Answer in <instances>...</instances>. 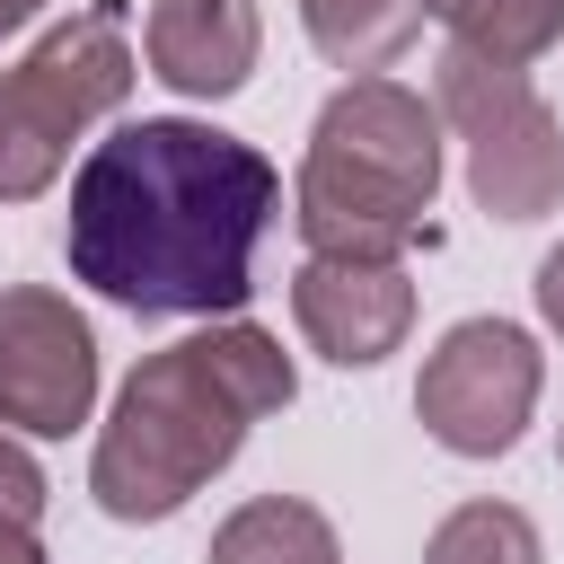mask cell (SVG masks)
Masks as SVG:
<instances>
[{
  "instance_id": "ba28073f",
  "label": "cell",
  "mask_w": 564,
  "mask_h": 564,
  "mask_svg": "<svg viewBox=\"0 0 564 564\" xmlns=\"http://www.w3.org/2000/svg\"><path fill=\"white\" fill-rule=\"evenodd\" d=\"M291 317L335 370H370L414 326V273L405 256H308L291 273Z\"/></svg>"
},
{
  "instance_id": "5bb4252c",
  "label": "cell",
  "mask_w": 564,
  "mask_h": 564,
  "mask_svg": "<svg viewBox=\"0 0 564 564\" xmlns=\"http://www.w3.org/2000/svg\"><path fill=\"white\" fill-rule=\"evenodd\" d=\"M44 494H53V485H44V467L0 432V520H35V511H44Z\"/></svg>"
},
{
  "instance_id": "9c48e42d",
  "label": "cell",
  "mask_w": 564,
  "mask_h": 564,
  "mask_svg": "<svg viewBox=\"0 0 564 564\" xmlns=\"http://www.w3.org/2000/svg\"><path fill=\"white\" fill-rule=\"evenodd\" d=\"M141 53H150V79H167L176 97H238L256 79L264 18L256 0H150Z\"/></svg>"
},
{
  "instance_id": "30bf717a",
  "label": "cell",
  "mask_w": 564,
  "mask_h": 564,
  "mask_svg": "<svg viewBox=\"0 0 564 564\" xmlns=\"http://www.w3.org/2000/svg\"><path fill=\"white\" fill-rule=\"evenodd\" d=\"M203 564H344L335 546V520L300 494H256L238 502L220 529H212V555Z\"/></svg>"
},
{
  "instance_id": "7a4b0ae2",
  "label": "cell",
  "mask_w": 564,
  "mask_h": 564,
  "mask_svg": "<svg viewBox=\"0 0 564 564\" xmlns=\"http://www.w3.org/2000/svg\"><path fill=\"white\" fill-rule=\"evenodd\" d=\"M291 388H300L291 352L264 326H247V317L203 326V335L150 352L123 379V397H115V414L97 432V458H88L97 511L106 520H167V511H185L247 449V432L291 405Z\"/></svg>"
},
{
  "instance_id": "5b68a950",
  "label": "cell",
  "mask_w": 564,
  "mask_h": 564,
  "mask_svg": "<svg viewBox=\"0 0 564 564\" xmlns=\"http://www.w3.org/2000/svg\"><path fill=\"white\" fill-rule=\"evenodd\" d=\"M432 106L467 150V194L494 220H546L564 203V123L529 88V70L485 62V53H441L432 62Z\"/></svg>"
},
{
  "instance_id": "4fadbf2b",
  "label": "cell",
  "mask_w": 564,
  "mask_h": 564,
  "mask_svg": "<svg viewBox=\"0 0 564 564\" xmlns=\"http://www.w3.org/2000/svg\"><path fill=\"white\" fill-rule=\"evenodd\" d=\"M423 564H546L538 546V520L520 502H458L432 538H423Z\"/></svg>"
},
{
  "instance_id": "9a60e30c",
  "label": "cell",
  "mask_w": 564,
  "mask_h": 564,
  "mask_svg": "<svg viewBox=\"0 0 564 564\" xmlns=\"http://www.w3.org/2000/svg\"><path fill=\"white\" fill-rule=\"evenodd\" d=\"M538 317L564 335V247H546V264H538Z\"/></svg>"
},
{
  "instance_id": "e0dca14e",
  "label": "cell",
  "mask_w": 564,
  "mask_h": 564,
  "mask_svg": "<svg viewBox=\"0 0 564 564\" xmlns=\"http://www.w3.org/2000/svg\"><path fill=\"white\" fill-rule=\"evenodd\" d=\"M35 9H44V0H0V35H18V26L35 18Z\"/></svg>"
},
{
  "instance_id": "277c9868",
  "label": "cell",
  "mask_w": 564,
  "mask_h": 564,
  "mask_svg": "<svg viewBox=\"0 0 564 564\" xmlns=\"http://www.w3.org/2000/svg\"><path fill=\"white\" fill-rule=\"evenodd\" d=\"M123 97H132V18L123 0H88L26 62L0 70V203H35L70 167V141Z\"/></svg>"
},
{
  "instance_id": "7c38bea8",
  "label": "cell",
  "mask_w": 564,
  "mask_h": 564,
  "mask_svg": "<svg viewBox=\"0 0 564 564\" xmlns=\"http://www.w3.org/2000/svg\"><path fill=\"white\" fill-rule=\"evenodd\" d=\"M458 53H485V62H511L529 70L555 35H564V0H423Z\"/></svg>"
},
{
  "instance_id": "2e32d148",
  "label": "cell",
  "mask_w": 564,
  "mask_h": 564,
  "mask_svg": "<svg viewBox=\"0 0 564 564\" xmlns=\"http://www.w3.org/2000/svg\"><path fill=\"white\" fill-rule=\"evenodd\" d=\"M0 564H44V546H35V520H0Z\"/></svg>"
},
{
  "instance_id": "52a82bcc",
  "label": "cell",
  "mask_w": 564,
  "mask_h": 564,
  "mask_svg": "<svg viewBox=\"0 0 564 564\" xmlns=\"http://www.w3.org/2000/svg\"><path fill=\"white\" fill-rule=\"evenodd\" d=\"M97 405V335L88 317L44 291V282H9L0 291V423L62 441L79 432Z\"/></svg>"
},
{
  "instance_id": "8992f818",
  "label": "cell",
  "mask_w": 564,
  "mask_h": 564,
  "mask_svg": "<svg viewBox=\"0 0 564 564\" xmlns=\"http://www.w3.org/2000/svg\"><path fill=\"white\" fill-rule=\"evenodd\" d=\"M538 379H546V361L511 317H458L423 352L414 414L449 458H502L538 414Z\"/></svg>"
},
{
  "instance_id": "3957f363",
  "label": "cell",
  "mask_w": 564,
  "mask_h": 564,
  "mask_svg": "<svg viewBox=\"0 0 564 564\" xmlns=\"http://www.w3.org/2000/svg\"><path fill=\"white\" fill-rule=\"evenodd\" d=\"M441 194V106L405 79H344L317 123L291 185V220L308 256H405L423 238V212Z\"/></svg>"
},
{
  "instance_id": "6da1fadb",
  "label": "cell",
  "mask_w": 564,
  "mask_h": 564,
  "mask_svg": "<svg viewBox=\"0 0 564 564\" xmlns=\"http://www.w3.org/2000/svg\"><path fill=\"white\" fill-rule=\"evenodd\" d=\"M273 212L282 176L256 141L194 115H141L79 159L62 256L132 317H229L256 291Z\"/></svg>"
},
{
  "instance_id": "8fae6325",
  "label": "cell",
  "mask_w": 564,
  "mask_h": 564,
  "mask_svg": "<svg viewBox=\"0 0 564 564\" xmlns=\"http://www.w3.org/2000/svg\"><path fill=\"white\" fill-rule=\"evenodd\" d=\"M423 0H300V26H308V44L335 62V70H352V79H379L414 35H423Z\"/></svg>"
}]
</instances>
